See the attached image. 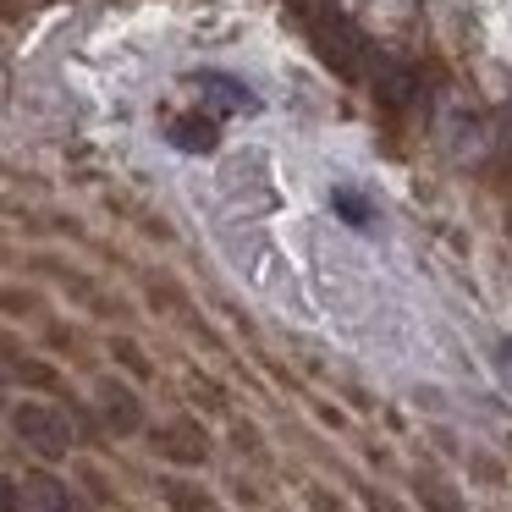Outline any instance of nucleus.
Segmentation results:
<instances>
[{
  "label": "nucleus",
  "mask_w": 512,
  "mask_h": 512,
  "mask_svg": "<svg viewBox=\"0 0 512 512\" xmlns=\"http://www.w3.org/2000/svg\"><path fill=\"white\" fill-rule=\"evenodd\" d=\"M17 435H23L39 457H67V446H72L67 419H61L56 408H34V402H28V408H17Z\"/></svg>",
  "instance_id": "nucleus-1"
},
{
  "label": "nucleus",
  "mask_w": 512,
  "mask_h": 512,
  "mask_svg": "<svg viewBox=\"0 0 512 512\" xmlns=\"http://www.w3.org/2000/svg\"><path fill=\"white\" fill-rule=\"evenodd\" d=\"M199 89H204V100H210L215 111H232V116L259 111V94H254V89H243L237 78H226V72H204Z\"/></svg>",
  "instance_id": "nucleus-2"
},
{
  "label": "nucleus",
  "mask_w": 512,
  "mask_h": 512,
  "mask_svg": "<svg viewBox=\"0 0 512 512\" xmlns=\"http://www.w3.org/2000/svg\"><path fill=\"white\" fill-rule=\"evenodd\" d=\"M171 144L188 149V155H210L215 149V122L210 116H177V122H171Z\"/></svg>",
  "instance_id": "nucleus-3"
},
{
  "label": "nucleus",
  "mask_w": 512,
  "mask_h": 512,
  "mask_svg": "<svg viewBox=\"0 0 512 512\" xmlns=\"http://www.w3.org/2000/svg\"><path fill=\"white\" fill-rule=\"evenodd\" d=\"M28 501H34L39 512H78V501L67 496V485H61V479H50V474L28 479Z\"/></svg>",
  "instance_id": "nucleus-4"
},
{
  "label": "nucleus",
  "mask_w": 512,
  "mask_h": 512,
  "mask_svg": "<svg viewBox=\"0 0 512 512\" xmlns=\"http://www.w3.org/2000/svg\"><path fill=\"white\" fill-rule=\"evenodd\" d=\"M336 210H342L353 226H375V210H369V199H358L353 188H336Z\"/></svg>",
  "instance_id": "nucleus-5"
},
{
  "label": "nucleus",
  "mask_w": 512,
  "mask_h": 512,
  "mask_svg": "<svg viewBox=\"0 0 512 512\" xmlns=\"http://www.w3.org/2000/svg\"><path fill=\"white\" fill-rule=\"evenodd\" d=\"M111 419H116V430H133V424H138V408H133L127 391H111Z\"/></svg>",
  "instance_id": "nucleus-6"
},
{
  "label": "nucleus",
  "mask_w": 512,
  "mask_h": 512,
  "mask_svg": "<svg viewBox=\"0 0 512 512\" xmlns=\"http://www.w3.org/2000/svg\"><path fill=\"white\" fill-rule=\"evenodd\" d=\"M501 375L512 380V342H501Z\"/></svg>",
  "instance_id": "nucleus-7"
}]
</instances>
